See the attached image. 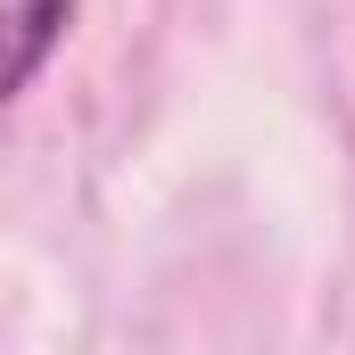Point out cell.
<instances>
[{
  "label": "cell",
  "instance_id": "1",
  "mask_svg": "<svg viewBox=\"0 0 355 355\" xmlns=\"http://www.w3.org/2000/svg\"><path fill=\"white\" fill-rule=\"evenodd\" d=\"M67 17H75V0H8V91H25L42 75V58L67 33Z\"/></svg>",
  "mask_w": 355,
  "mask_h": 355
}]
</instances>
